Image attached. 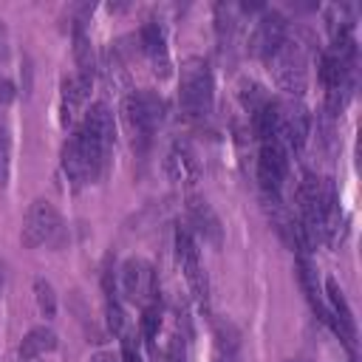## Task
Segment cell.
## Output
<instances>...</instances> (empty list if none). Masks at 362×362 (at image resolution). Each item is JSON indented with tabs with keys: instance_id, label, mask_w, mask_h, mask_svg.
<instances>
[{
	"instance_id": "1",
	"label": "cell",
	"mask_w": 362,
	"mask_h": 362,
	"mask_svg": "<svg viewBox=\"0 0 362 362\" xmlns=\"http://www.w3.org/2000/svg\"><path fill=\"white\" fill-rule=\"evenodd\" d=\"M178 105L187 122H206L212 116L215 105V82L209 62L204 57H189L181 65V79H178Z\"/></svg>"
},
{
	"instance_id": "2",
	"label": "cell",
	"mask_w": 362,
	"mask_h": 362,
	"mask_svg": "<svg viewBox=\"0 0 362 362\" xmlns=\"http://www.w3.org/2000/svg\"><path fill=\"white\" fill-rule=\"evenodd\" d=\"M76 141H79V150L88 161V170H90V178L96 181L105 170V161L110 156V147H113V136H116V127H113V113L105 102H93L85 116H82V127L74 133Z\"/></svg>"
},
{
	"instance_id": "3",
	"label": "cell",
	"mask_w": 362,
	"mask_h": 362,
	"mask_svg": "<svg viewBox=\"0 0 362 362\" xmlns=\"http://www.w3.org/2000/svg\"><path fill=\"white\" fill-rule=\"evenodd\" d=\"M122 116H124V124L133 136V147L139 153H144L147 144L153 141V133L164 122V99L153 90H136L124 99Z\"/></svg>"
},
{
	"instance_id": "4",
	"label": "cell",
	"mask_w": 362,
	"mask_h": 362,
	"mask_svg": "<svg viewBox=\"0 0 362 362\" xmlns=\"http://www.w3.org/2000/svg\"><path fill=\"white\" fill-rule=\"evenodd\" d=\"M20 240H23L25 249H37L42 243L57 246V249L62 246V240H65V223H62V218H59V212H57V206L51 201L37 198L28 206V212L23 218Z\"/></svg>"
},
{
	"instance_id": "5",
	"label": "cell",
	"mask_w": 362,
	"mask_h": 362,
	"mask_svg": "<svg viewBox=\"0 0 362 362\" xmlns=\"http://www.w3.org/2000/svg\"><path fill=\"white\" fill-rule=\"evenodd\" d=\"M269 65H272V74L280 90H286L288 96H303L305 82H308V59H305L303 42L286 37V42L272 54Z\"/></svg>"
},
{
	"instance_id": "6",
	"label": "cell",
	"mask_w": 362,
	"mask_h": 362,
	"mask_svg": "<svg viewBox=\"0 0 362 362\" xmlns=\"http://www.w3.org/2000/svg\"><path fill=\"white\" fill-rule=\"evenodd\" d=\"M175 255H178V266L195 294V300L201 305H206L209 300V283H206V272L201 266V255H198V243L192 238V229L189 226H178L175 229Z\"/></svg>"
},
{
	"instance_id": "7",
	"label": "cell",
	"mask_w": 362,
	"mask_h": 362,
	"mask_svg": "<svg viewBox=\"0 0 362 362\" xmlns=\"http://www.w3.org/2000/svg\"><path fill=\"white\" fill-rule=\"evenodd\" d=\"M288 173V150L283 147L280 139H266L260 141L257 153V181L263 195H280L283 181Z\"/></svg>"
},
{
	"instance_id": "8",
	"label": "cell",
	"mask_w": 362,
	"mask_h": 362,
	"mask_svg": "<svg viewBox=\"0 0 362 362\" xmlns=\"http://www.w3.org/2000/svg\"><path fill=\"white\" fill-rule=\"evenodd\" d=\"M122 291L127 294L130 303L136 305H150L158 303V283H156V269L144 257H130L122 266Z\"/></svg>"
},
{
	"instance_id": "9",
	"label": "cell",
	"mask_w": 362,
	"mask_h": 362,
	"mask_svg": "<svg viewBox=\"0 0 362 362\" xmlns=\"http://www.w3.org/2000/svg\"><path fill=\"white\" fill-rule=\"evenodd\" d=\"M286 37H288V23H286V17H283L280 11H274V8H263V14H260V20L255 23V31H252L249 51H252L257 59L269 62L272 54L286 42Z\"/></svg>"
},
{
	"instance_id": "10",
	"label": "cell",
	"mask_w": 362,
	"mask_h": 362,
	"mask_svg": "<svg viewBox=\"0 0 362 362\" xmlns=\"http://www.w3.org/2000/svg\"><path fill=\"white\" fill-rule=\"evenodd\" d=\"M325 297H328V305H325V322L331 325V331H334L348 348H354V339H356L354 314H351L348 300H345V294H342V288L337 286L334 277L325 280Z\"/></svg>"
},
{
	"instance_id": "11",
	"label": "cell",
	"mask_w": 362,
	"mask_h": 362,
	"mask_svg": "<svg viewBox=\"0 0 362 362\" xmlns=\"http://www.w3.org/2000/svg\"><path fill=\"white\" fill-rule=\"evenodd\" d=\"M308 110L303 105H283L280 102V124H277V139L288 153H300L308 141Z\"/></svg>"
},
{
	"instance_id": "12",
	"label": "cell",
	"mask_w": 362,
	"mask_h": 362,
	"mask_svg": "<svg viewBox=\"0 0 362 362\" xmlns=\"http://www.w3.org/2000/svg\"><path fill=\"white\" fill-rule=\"evenodd\" d=\"M141 48L144 57L150 59V68L158 79H167L173 74V62H170V48H167V34L161 28L158 20H147L141 25Z\"/></svg>"
},
{
	"instance_id": "13",
	"label": "cell",
	"mask_w": 362,
	"mask_h": 362,
	"mask_svg": "<svg viewBox=\"0 0 362 362\" xmlns=\"http://www.w3.org/2000/svg\"><path fill=\"white\" fill-rule=\"evenodd\" d=\"M187 212H189V226H195V232H198L206 243L221 246V240H223V226H221V218L215 215V209L209 206V201L201 198V195H189Z\"/></svg>"
},
{
	"instance_id": "14",
	"label": "cell",
	"mask_w": 362,
	"mask_h": 362,
	"mask_svg": "<svg viewBox=\"0 0 362 362\" xmlns=\"http://www.w3.org/2000/svg\"><path fill=\"white\" fill-rule=\"evenodd\" d=\"M90 85H93V79H88L82 74H74V76H68L62 82V99H59V113L62 116L59 119H62L65 127L74 124V119L82 113V107H85V102L90 96Z\"/></svg>"
},
{
	"instance_id": "15",
	"label": "cell",
	"mask_w": 362,
	"mask_h": 362,
	"mask_svg": "<svg viewBox=\"0 0 362 362\" xmlns=\"http://www.w3.org/2000/svg\"><path fill=\"white\" fill-rule=\"evenodd\" d=\"M167 173L175 184H184V187H192L201 175V167H198V158L192 153V147L187 141H175L167 153Z\"/></svg>"
},
{
	"instance_id": "16",
	"label": "cell",
	"mask_w": 362,
	"mask_h": 362,
	"mask_svg": "<svg viewBox=\"0 0 362 362\" xmlns=\"http://www.w3.org/2000/svg\"><path fill=\"white\" fill-rule=\"evenodd\" d=\"M62 170H65L68 181L74 184V189H82L85 184H93L90 170H88V161H85V156H82V150H79L76 136H71V139L65 141V147H62Z\"/></svg>"
},
{
	"instance_id": "17",
	"label": "cell",
	"mask_w": 362,
	"mask_h": 362,
	"mask_svg": "<svg viewBox=\"0 0 362 362\" xmlns=\"http://www.w3.org/2000/svg\"><path fill=\"white\" fill-rule=\"evenodd\" d=\"M297 280H300V288L305 291L311 308L320 314V320L325 322V300H322V291H320V280H317V272L308 260V255H297Z\"/></svg>"
},
{
	"instance_id": "18",
	"label": "cell",
	"mask_w": 362,
	"mask_h": 362,
	"mask_svg": "<svg viewBox=\"0 0 362 362\" xmlns=\"http://www.w3.org/2000/svg\"><path fill=\"white\" fill-rule=\"evenodd\" d=\"M57 345H59L57 342V334L51 328H45V325H37V328H31L23 337V342H20V359L23 362H31V359H37L42 354L57 351Z\"/></svg>"
},
{
	"instance_id": "19",
	"label": "cell",
	"mask_w": 362,
	"mask_h": 362,
	"mask_svg": "<svg viewBox=\"0 0 362 362\" xmlns=\"http://www.w3.org/2000/svg\"><path fill=\"white\" fill-rule=\"evenodd\" d=\"M238 99H240V105H243V110H246L249 116L260 113V110L272 102V96L266 93V88L257 85L255 79H240V82H238Z\"/></svg>"
},
{
	"instance_id": "20",
	"label": "cell",
	"mask_w": 362,
	"mask_h": 362,
	"mask_svg": "<svg viewBox=\"0 0 362 362\" xmlns=\"http://www.w3.org/2000/svg\"><path fill=\"white\" fill-rule=\"evenodd\" d=\"M74 57H76V65H79V71H76V74H82V76L93 79L96 62H93V48H90V40H88V34H85L82 23H76V28H74Z\"/></svg>"
},
{
	"instance_id": "21",
	"label": "cell",
	"mask_w": 362,
	"mask_h": 362,
	"mask_svg": "<svg viewBox=\"0 0 362 362\" xmlns=\"http://www.w3.org/2000/svg\"><path fill=\"white\" fill-rule=\"evenodd\" d=\"M34 297H37V305H40L42 317L51 320L57 314V294H54V286L45 277H37L34 280Z\"/></svg>"
},
{
	"instance_id": "22",
	"label": "cell",
	"mask_w": 362,
	"mask_h": 362,
	"mask_svg": "<svg viewBox=\"0 0 362 362\" xmlns=\"http://www.w3.org/2000/svg\"><path fill=\"white\" fill-rule=\"evenodd\" d=\"M158 328H161V305L150 303V305L141 308V328H139V334L144 337V342H153L158 337Z\"/></svg>"
},
{
	"instance_id": "23",
	"label": "cell",
	"mask_w": 362,
	"mask_h": 362,
	"mask_svg": "<svg viewBox=\"0 0 362 362\" xmlns=\"http://www.w3.org/2000/svg\"><path fill=\"white\" fill-rule=\"evenodd\" d=\"M119 339H122V351L119 354H122L124 362H144V356H141V334L124 328V334Z\"/></svg>"
},
{
	"instance_id": "24",
	"label": "cell",
	"mask_w": 362,
	"mask_h": 362,
	"mask_svg": "<svg viewBox=\"0 0 362 362\" xmlns=\"http://www.w3.org/2000/svg\"><path fill=\"white\" fill-rule=\"evenodd\" d=\"M8 167H11V136L8 127L0 124V187L8 184Z\"/></svg>"
},
{
	"instance_id": "25",
	"label": "cell",
	"mask_w": 362,
	"mask_h": 362,
	"mask_svg": "<svg viewBox=\"0 0 362 362\" xmlns=\"http://www.w3.org/2000/svg\"><path fill=\"white\" fill-rule=\"evenodd\" d=\"M167 362H189V348H187V339H184L181 334H173V337H170Z\"/></svg>"
},
{
	"instance_id": "26",
	"label": "cell",
	"mask_w": 362,
	"mask_h": 362,
	"mask_svg": "<svg viewBox=\"0 0 362 362\" xmlns=\"http://www.w3.org/2000/svg\"><path fill=\"white\" fill-rule=\"evenodd\" d=\"M90 362H124V359H122L119 351H99V354L90 356Z\"/></svg>"
},
{
	"instance_id": "27",
	"label": "cell",
	"mask_w": 362,
	"mask_h": 362,
	"mask_svg": "<svg viewBox=\"0 0 362 362\" xmlns=\"http://www.w3.org/2000/svg\"><path fill=\"white\" fill-rule=\"evenodd\" d=\"M11 99H14V85L0 76V105H6V102H11Z\"/></svg>"
},
{
	"instance_id": "28",
	"label": "cell",
	"mask_w": 362,
	"mask_h": 362,
	"mask_svg": "<svg viewBox=\"0 0 362 362\" xmlns=\"http://www.w3.org/2000/svg\"><path fill=\"white\" fill-rule=\"evenodd\" d=\"M3 283H6V272H3V263H0V291H3Z\"/></svg>"
}]
</instances>
